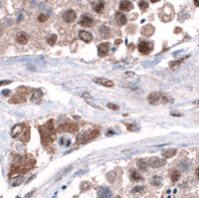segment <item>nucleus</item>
Instances as JSON below:
<instances>
[{"instance_id":"f257e3e1","label":"nucleus","mask_w":199,"mask_h":198,"mask_svg":"<svg viewBox=\"0 0 199 198\" xmlns=\"http://www.w3.org/2000/svg\"><path fill=\"white\" fill-rule=\"evenodd\" d=\"M39 132L40 134H41V141L43 143V145L47 147V145L54 143L56 138V132L53 121H49L46 125L40 127Z\"/></svg>"},{"instance_id":"f03ea898","label":"nucleus","mask_w":199,"mask_h":198,"mask_svg":"<svg viewBox=\"0 0 199 198\" xmlns=\"http://www.w3.org/2000/svg\"><path fill=\"white\" fill-rule=\"evenodd\" d=\"M35 164V160L31 158H26V157H19L18 160L14 162L11 166L10 175L13 174H25L29 171L31 168H33Z\"/></svg>"},{"instance_id":"7ed1b4c3","label":"nucleus","mask_w":199,"mask_h":198,"mask_svg":"<svg viewBox=\"0 0 199 198\" xmlns=\"http://www.w3.org/2000/svg\"><path fill=\"white\" fill-rule=\"evenodd\" d=\"M147 101L150 105H162V103H166L170 101V97L164 93H160V92H154V93L149 94L147 97Z\"/></svg>"},{"instance_id":"20e7f679","label":"nucleus","mask_w":199,"mask_h":198,"mask_svg":"<svg viewBox=\"0 0 199 198\" xmlns=\"http://www.w3.org/2000/svg\"><path fill=\"white\" fill-rule=\"evenodd\" d=\"M100 132L98 129H94L92 132H88L86 134H84L82 136L78 138V143H87L89 141H92L93 139H95L97 136H99Z\"/></svg>"},{"instance_id":"39448f33","label":"nucleus","mask_w":199,"mask_h":198,"mask_svg":"<svg viewBox=\"0 0 199 198\" xmlns=\"http://www.w3.org/2000/svg\"><path fill=\"white\" fill-rule=\"evenodd\" d=\"M79 129V127H78L77 123H62V125H59L58 127V132H70V134H73V132H76Z\"/></svg>"},{"instance_id":"423d86ee","label":"nucleus","mask_w":199,"mask_h":198,"mask_svg":"<svg viewBox=\"0 0 199 198\" xmlns=\"http://www.w3.org/2000/svg\"><path fill=\"white\" fill-rule=\"evenodd\" d=\"M137 48H138V51H140L142 54L147 55V54H149L151 51L153 50V43L148 42V41H142L140 43Z\"/></svg>"},{"instance_id":"0eeeda50","label":"nucleus","mask_w":199,"mask_h":198,"mask_svg":"<svg viewBox=\"0 0 199 198\" xmlns=\"http://www.w3.org/2000/svg\"><path fill=\"white\" fill-rule=\"evenodd\" d=\"M147 163H148V165L150 166V167L158 168V167H161V166L164 165V164L166 163V161H165V159L160 158V157H151V158L148 159Z\"/></svg>"},{"instance_id":"6e6552de","label":"nucleus","mask_w":199,"mask_h":198,"mask_svg":"<svg viewBox=\"0 0 199 198\" xmlns=\"http://www.w3.org/2000/svg\"><path fill=\"white\" fill-rule=\"evenodd\" d=\"M94 23H95L94 18L88 14L83 15V16L81 17V19H80V25H82L83 27H85V28L92 27L94 25Z\"/></svg>"},{"instance_id":"1a4fd4ad","label":"nucleus","mask_w":199,"mask_h":198,"mask_svg":"<svg viewBox=\"0 0 199 198\" xmlns=\"http://www.w3.org/2000/svg\"><path fill=\"white\" fill-rule=\"evenodd\" d=\"M62 18H63V20L66 23H72V22H74L77 19V14H76V12L72 10V9H69L66 12H64Z\"/></svg>"},{"instance_id":"9d476101","label":"nucleus","mask_w":199,"mask_h":198,"mask_svg":"<svg viewBox=\"0 0 199 198\" xmlns=\"http://www.w3.org/2000/svg\"><path fill=\"white\" fill-rule=\"evenodd\" d=\"M26 95L27 93L26 92H17L13 98L10 100V103H22V102H25V99H26Z\"/></svg>"},{"instance_id":"9b49d317","label":"nucleus","mask_w":199,"mask_h":198,"mask_svg":"<svg viewBox=\"0 0 199 198\" xmlns=\"http://www.w3.org/2000/svg\"><path fill=\"white\" fill-rule=\"evenodd\" d=\"M24 132V125H16L12 127L11 129V136L13 138H20L22 134Z\"/></svg>"},{"instance_id":"f8f14e48","label":"nucleus","mask_w":199,"mask_h":198,"mask_svg":"<svg viewBox=\"0 0 199 198\" xmlns=\"http://www.w3.org/2000/svg\"><path fill=\"white\" fill-rule=\"evenodd\" d=\"M109 51V43H101L98 45V55L100 57H105L108 55Z\"/></svg>"},{"instance_id":"ddd939ff","label":"nucleus","mask_w":199,"mask_h":198,"mask_svg":"<svg viewBox=\"0 0 199 198\" xmlns=\"http://www.w3.org/2000/svg\"><path fill=\"white\" fill-rule=\"evenodd\" d=\"M94 82L97 83V84L101 85V86H104V87H107V88H111L115 86V84H114L113 81L109 80V79H105V78H95L94 79Z\"/></svg>"},{"instance_id":"4468645a","label":"nucleus","mask_w":199,"mask_h":198,"mask_svg":"<svg viewBox=\"0 0 199 198\" xmlns=\"http://www.w3.org/2000/svg\"><path fill=\"white\" fill-rule=\"evenodd\" d=\"M79 38L82 41L86 42V43H90L92 40H93V35L90 32H88V31L82 30L79 32Z\"/></svg>"},{"instance_id":"2eb2a0df","label":"nucleus","mask_w":199,"mask_h":198,"mask_svg":"<svg viewBox=\"0 0 199 198\" xmlns=\"http://www.w3.org/2000/svg\"><path fill=\"white\" fill-rule=\"evenodd\" d=\"M133 8V5L131 1H129V0H122V1H120V9L122 11H126V12H127V11L131 10Z\"/></svg>"},{"instance_id":"dca6fc26","label":"nucleus","mask_w":199,"mask_h":198,"mask_svg":"<svg viewBox=\"0 0 199 198\" xmlns=\"http://www.w3.org/2000/svg\"><path fill=\"white\" fill-rule=\"evenodd\" d=\"M98 196H99V198H109L111 196V192L109 188L102 187L98 191Z\"/></svg>"},{"instance_id":"f3484780","label":"nucleus","mask_w":199,"mask_h":198,"mask_svg":"<svg viewBox=\"0 0 199 198\" xmlns=\"http://www.w3.org/2000/svg\"><path fill=\"white\" fill-rule=\"evenodd\" d=\"M105 8V2L103 0H99V1H96L93 4V9L94 11H96L97 13H102L103 10Z\"/></svg>"},{"instance_id":"a211bd4d","label":"nucleus","mask_w":199,"mask_h":198,"mask_svg":"<svg viewBox=\"0 0 199 198\" xmlns=\"http://www.w3.org/2000/svg\"><path fill=\"white\" fill-rule=\"evenodd\" d=\"M116 21H117V23L120 26H122V25H126V24H127V19L126 15L122 14V13L118 12V13L116 14Z\"/></svg>"},{"instance_id":"6ab92c4d","label":"nucleus","mask_w":199,"mask_h":198,"mask_svg":"<svg viewBox=\"0 0 199 198\" xmlns=\"http://www.w3.org/2000/svg\"><path fill=\"white\" fill-rule=\"evenodd\" d=\"M16 41H17V43H19L21 45H25L28 42V35L24 32L20 33V34L17 35Z\"/></svg>"},{"instance_id":"aec40b11","label":"nucleus","mask_w":199,"mask_h":198,"mask_svg":"<svg viewBox=\"0 0 199 198\" xmlns=\"http://www.w3.org/2000/svg\"><path fill=\"white\" fill-rule=\"evenodd\" d=\"M176 153H177V149H175V148H169V149L164 150L161 153V155L164 158H171V157H173Z\"/></svg>"},{"instance_id":"412c9836","label":"nucleus","mask_w":199,"mask_h":198,"mask_svg":"<svg viewBox=\"0 0 199 198\" xmlns=\"http://www.w3.org/2000/svg\"><path fill=\"white\" fill-rule=\"evenodd\" d=\"M131 178L133 181H142L144 177L140 174L136 170H131Z\"/></svg>"},{"instance_id":"4be33fe9","label":"nucleus","mask_w":199,"mask_h":198,"mask_svg":"<svg viewBox=\"0 0 199 198\" xmlns=\"http://www.w3.org/2000/svg\"><path fill=\"white\" fill-rule=\"evenodd\" d=\"M42 92L40 91V90H36V91L33 92L32 94V97H31V100H32V102H37V101H40L42 98Z\"/></svg>"},{"instance_id":"5701e85b","label":"nucleus","mask_w":199,"mask_h":198,"mask_svg":"<svg viewBox=\"0 0 199 198\" xmlns=\"http://www.w3.org/2000/svg\"><path fill=\"white\" fill-rule=\"evenodd\" d=\"M170 178H171L172 182H176V181L178 180V179L180 178V172L178 171V170H176V169L171 170V172H170Z\"/></svg>"},{"instance_id":"b1692460","label":"nucleus","mask_w":199,"mask_h":198,"mask_svg":"<svg viewBox=\"0 0 199 198\" xmlns=\"http://www.w3.org/2000/svg\"><path fill=\"white\" fill-rule=\"evenodd\" d=\"M137 166L140 170L144 171V170H147V166H149V165L146 161L144 160V159H140V160L137 161Z\"/></svg>"},{"instance_id":"393cba45","label":"nucleus","mask_w":199,"mask_h":198,"mask_svg":"<svg viewBox=\"0 0 199 198\" xmlns=\"http://www.w3.org/2000/svg\"><path fill=\"white\" fill-rule=\"evenodd\" d=\"M20 139H21V141H23V143H27L29 139H30V130H29V129H27V130H24Z\"/></svg>"},{"instance_id":"a878e982","label":"nucleus","mask_w":199,"mask_h":198,"mask_svg":"<svg viewBox=\"0 0 199 198\" xmlns=\"http://www.w3.org/2000/svg\"><path fill=\"white\" fill-rule=\"evenodd\" d=\"M100 32H101V35H102L103 38H109V28H107V27L103 26L102 28H101Z\"/></svg>"},{"instance_id":"bb28decb","label":"nucleus","mask_w":199,"mask_h":198,"mask_svg":"<svg viewBox=\"0 0 199 198\" xmlns=\"http://www.w3.org/2000/svg\"><path fill=\"white\" fill-rule=\"evenodd\" d=\"M138 7L140 8V10L144 11L148 8V3H147L145 0H140V1L138 2Z\"/></svg>"},{"instance_id":"cd10ccee","label":"nucleus","mask_w":199,"mask_h":198,"mask_svg":"<svg viewBox=\"0 0 199 198\" xmlns=\"http://www.w3.org/2000/svg\"><path fill=\"white\" fill-rule=\"evenodd\" d=\"M47 41H48V43L50 45H55L56 41H57V36H56V35H51L50 37L48 38V40H47Z\"/></svg>"},{"instance_id":"c85d7f7f","label":"nucleus","mask_w":199,"mask_h":198,"mask_svg":"<svg viewBox=\"0 0 199 198\" xmlns=\"http://www.w3.org/2000/svg\"><path fill=\"white\" fill-rule=\"evenodd\" d=\"M160 180H161V179H160V177L155 176V177H153L152 180H151V184H152V185H159Z\"/></svg>"},{"instance_id":"c756f323","label":"nucleus","mask_w":199,"mask_h":198,"mask_svg":"<svg viewBox=\"0 0 199 198\" xmlns=\"http://www.w3.org/2000/svg\"><path fill=\"white\" fill-rule=\"evenodd\" d=\"M47 19H48V17H47L45 14H40L39 16H38V21L39 22H45L47 21Z\"/></svg>"},{"instance_id":"7c9ffc66","label":"nucleus","mask_w":199,"mask_h":198,"mask_svg":"<svg viewBox=\"0 0 199 198\" xmlns=\"http://www.w3.org/2000/svg\"><path fill=\"white\" fill-rule=\"evenodd\" d=\"M108 108L111 110H115V111H118L120 110V107L117 105H114V103H109L108 105Z\"/></svg>"},{"instance_id":"2f4dec72","label":"nucleus","mask_w":199,"mask_h":198,"mask_svg":"<svg viewBox=\"0 0 199 198\" xmlns=\"http://www.w3.org/2000/svg\"><path fill=\"white\" fill-rule=\"evenodd\" d=\"M11 84V81H0V87L1 86H5V85H9Z\"/></svg>"},{"instance_id":"473e14b6","label":"nucleus","mask_w":199,"mask_h":198,"mask_svg":"<svg viewBox=\"0 0 199 198\" xmlns=\"http://www.w3.org/2000/svg\"><path fill=\"white\" fill-rule=\"evenodd\" d=\"M10 93H11V92L9 91V90H4V91L2 92V95H3V96H8Z\"/></svg>"},{"instance_id":"72a5a7b5","label":"nucleus","mask_w":199,"mask_h":198,"mask_svg":"<svg viewBox=\"0 0 199 198\" xmlns=\"http://www.w3.org/2000/svg\"><path fill=\"white\" fill-rule=\"evenodd\" d=\"M142 189H144V187H135V189H133V192H136V191H138V190H142Z\"/></svg>"},{"instance_id":"f704fd0d","label":"nucleus","mask_w":199,"mask_h":198,"mask_svg":"<svg viewBox=\"0 0 199 198\" xmlns=\"http://www.w3.org/2000/svg\"><path fill=\"white\" fill-rule=\"evenodd\" d=\"M127 129H131V130H133V127L131 125H129V123H127Z\"/></svg>"},{"instance_id":"c9c22d12","label":"nucleus","mask_w":199,"mask_h":198,"mask_svg":"<svg viewBox=\"0 0 199 198\" xmlns=\"http://www.w3.org/2000/svg\"><path fill=\"white\" fill-rule=\"evenodd\" d=\"M82 97H83V98H90V95H89V94H87V93H85V94H83Z\"/></svg>"},{"instance_id":"e433bc0d","label":"nucleus","mask_w":199,"mask_h":198,"mask_svg":"<svg viewBox=\"0 0 199 198\" xmlns=\"http://www.w3.org/2000/svg\"><path fill=\"white\" fill-rule=\"evenodd\" d=\"M33 193H34V190H33V191H31V192L29 193V194H27V195H26V197H25V198H29V197L31 196V195L33 194Z\"/></svg>"},{"instance_id":"4c0bfd02","label":"nucleus","mask_w":199,"mask_h":198,"mask_svg":"<svg viewBox=\"0 0 199 198\" xmlns=\"http://www.w3.org/2000/svg\"><path fill=\"white\" fill-rule=\"evenodd\" d=\"M195 174H196V176H197L198 178H199V167L195 170Z\"/></svg>"},{"instance_id":"58836bf2","label":"nucleus","mask_w":199,"mask_h":198,"mask_svg":"<svg viewBox=\"0 0 199 198\" xmlns=\"http://www.w3.org/2000/svg\"><path fill=\"white\" fill-rule=\"evenodd\" d=\"M171 116H181V114H171Z\"/></svg>"},{"instance_id":"ea45409f","label":"nucleus","mask_w":199,"mask_h":198,"mask_svg":"<svg viewBox=\"0 0 199 198\" xmlns=\"http://www.w3.org/2000/svg\"><path fill=\"white\" fill-rule=\"evenodd\" d=\"M194 2H195L196 6H199V0H194Z\"/></svg>"},{"instance_id":"a19ab883","label":"nucleus","mask_w":199,"mask_h":198,"mask_svg":"<svg viewBox=\"0 0 199 198\" xmlns=\"http://www.w3.org/2000/svg\"><path fill=\"white\" fill-rule=\"evenodd\" d=\"M151 2H153V3H155V2H157V1H159V0H150Z\"/></svg>"},{"instance_id":"79ce46f5","label":"nucleus","mask_w":199,"mask_h":198,"mask_svg":"<svg viewBox=\"0 0 199 198\" xmlns=\"http://www.w3.org/2000/svg\"><path fill=\"white\" fill-rule=\"evenodd\" d=\"M194 103H199V101H195V102H194Z\"/></svg>"},{"instance_id":"37998d69","label":"nucleus","mask_w":199,"mask_h":198,"mask_svg":"<svg viewBox=\"0 0 199 198\" xmlns=\"http://www.w3.org/2000/svg\"><path fill=\"white\" fill-rule=\"evenodd\" d=\"M1 33H2V31H1V28H0V35H1Z\"/></svg>"},{"instance_id":"c03bdc74","label":"nucleus","mask_w":199,"mask_h":198,"mask_svg":"<svg viewBox=\"0 0 199 198\" xmlns=\"http://www.w3.org/2000/svg\"><path fill=\"white\" fill-rule=\"evenodd\" d=\"M16 198H20V197H19V196H17V197H16Z\"/></svg>"},{"instance_id":"a18cd8bd","label":"nucleus","mask_w":199,"mask_h":198,"mask_svg":"<svg viewBox=\"0 0 199 198\" xmlns=\"http://www.w3.org/2000/svg\"><path fill=\"white\" fill-rule=\"evenodd\" d=\"M117 198H120V196H118V197H117Z\"/></svg>"}]
</instances>
